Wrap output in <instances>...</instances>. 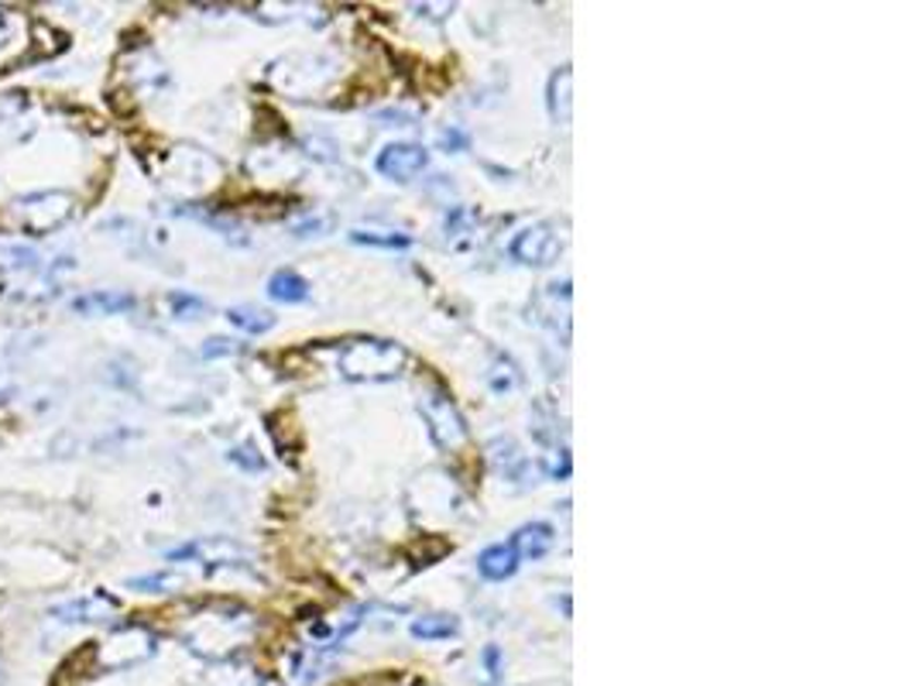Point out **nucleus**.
<instances>
[{
	"label": "nucleus",
	"mask_w": 916,
	"mask_h": 686,
	"mask_svg": "<svg viewBox=\"0 0 916 686\" xmlns=\"http://www.w3.org/2000/svg\"><path fill=\"white\" fill-rule=\"evenodd\" d=\"M406 361H409V353L398 344L378 340V337H358L340 347L337 368L347 382L382 385V382H395V377L402 374Z\"/></svg>",
	"instance_id": "obj_1"
},
{
	"label": "nucleus",
	"mask_w": 916,
	"mask_h": 686,
	"mask_svg": "<svg viewBox=\"0 0 916 686\" xmlns=\"http://www.w3.org/2000/svg\"><path fill=\"white\" fill-rule=\"evenodd\" d=\"M419 412L422 419H426V430H430V440L443 449V454H457V449L467 446V440H471V430H467V419L460 416L457 409V401L433 388L426 398L419 401Z\"/></svg>",
	"instance_id": "obj_2"
},
{
	"label": "nucleus",
	"mask_w": 916,
	"mask_h": 686,
	"mask_svg": "<svg viewBox=\"0 0 916 686\" xmlns=\"http://www.w3.org/2000/svg\"><path fill=\"white\" fill-rule=\"evenodd\" d=\"M14 217L21 230L32 238H45V233L59 230L69 217H73V196L69 193H28L14 200Z\"/></svg>",
	"instance_id": "obj_3"
},
{
	"label": "nucleus",
	"mask_w": 916,
	"mask_h": 686,
	"mask_svg": "<svg viewBox=\"0 0 916 686\" xmlns=\"http://www.w3.org/2000/svg\"><path fill=\"white\" fill-rule=\"evenodd\" d=\"M508 254H511L519 265L546 268V265H553L556 257H559V238L553 233L550 224H529V227H522V230L511 238Z\"/></svg>",
	"instance_id": "obj_4"
},
{
	"label": "nucleus",
	"mask_w": 916,
	"mask_h": 686,
	"mask_svg": "<svg viewBox=\"0 0 916 686\" xmlns=\"http://www.w3.org/2000/svg\"><path fill=\"white\" fill-rule=\"evenodd\" d=\"M374 165H378V172L385 179H395V182H412L415 176L426 172V165H430V152L422 148V145H412V141H395V145H385L378 152V158H374Z\"/></svg>",
	"instance_id": "obj_5"
},
{
	"label": "nucleus",
	"mask_w": 916,
	"mask_h": 686,
	"mask_svg": "<svg viewBox=\"0 0 916 686\" xmlns=\"http://www.w3.org/2000/svg\"><path fill=\"white\" fill-rule=\"evenodd\" d=\"M49 614L62 625H100V622H110L117 614V601L110 594H104V590H93V594H86V598H73L65 604H56Z\"/></svg>",
	"instance_id": "obj_6"
},
{
	"label": "nucleus",
	"mask_w": 916,
	"mask_h": 686,
	"mask_svg": "<svg viewBox=\"0 0 916 686\" xmlns=\"http://www.w3.org/2000/svg\"><path fill=\"white\" fill-rule=\"evenodd\" d=\"M244 550L238 546V542H230V539H220V535H209V539H196V542H185V546L172 550L169 559L172 563H182V559H196V563H206V566H224L230 559H241Z\"/></svg>",
	"instance_id": "obj_7"
},
{
	"label": "nucleus",
	"mask_w": 916,
	"mask_h": 686,
	"mask_svg": "<svg viewBox=\"0 0 916 686\" xmlns=\"http://www.w3.org/2000/svg\"><path fill=\"white\" fill-rule=\"evenodd\" d=\"M134 305H137V299L131 292H117V289H97V292L73 299V310L83 316H121V313H131Z\"/></svg>",
	"instance_id": "obj_8"
},
{
	"label": "nucleus",
	"mask_w": 916,
	"mask_h": 686,
	"mask_svg": "<svg viewBox=\"0 0 916 686\" xmlns=\"http://www.w3.org/2000/svg\"><path fill=\"white\" fill-rule=\"evenodd\" d=\"M508 542H511V550L519 553V559H543L553 550L556 529L550 522H529V526H522L519 532H515Z\"/></svg>",
	"instance_id": "obj_9"
},
{
	"label": "nucleus",
	"mask_w": 916,
	"mask_h": 686,
	"mask_svg": "<svg viewBox=\"0 0 916 686\" xmlns=\"http://www.w3.org/2000/svg\"><path fill=\"white\" fill-rule=\"evenodd\" d=\"M519 553L511 550V542H498V546H487L481 556H478V570L484 580H508L515 577V570H519Z\"/></svg>",
	"instance_id": "obj_10"
},
{
	"label": "nucleus",
	"mask_w": 916,
	"mask_h": 686,
	"mask_svg": "<svg viewBox=\"0 0 916 686\" xmlns=\"http://www.w3.org/2000/svg\"><path fill=\"white\" fill-rule=\"evenodd\" d=\"M268 299L286 302V305L305 302V299H310V281H305V278H302L299 272H292V268H278V272L268 278Z\"/></svg>",
	"instance_id": "obj_11"
},
{
	"label": "nucleus",
	"mask_w": 916,
	"mask_h": 686,
	"mask_svg": "<svg viewBox=\"0 0 916 686\" xmlns=\"http://www.w3.org/2000/svg\"><path fill=\"white\" fill-rule=\"evenodd\" d=\"M570 69L563 65L556 69V73L550 76V89H546V107H550V117H553V124H570Z\"/></svg>",
	"instance_id": "obj_12"
},
{
	"label": "nucleus",
	"mask_w": 916,
	"mask_h": 686,
	"mask_svg": "<svg viewBox=\"0 0 916 686\" xmlns=\"http://www.w3.org/2000/svg\"><path fill=\"white\" fill-rule=\"evenodd\" d=\"M227 320L251 337H262L275 326V316L268 310H257V305H233V310H227Z\"/></svg>",
	"instance_id": "obj_13"
},
{
	"label": "nucleus",
	"mask_w": 916,
	"mask_h": 686,
	"mask_svg": "<svg viewBox=\"0 0 916 686\" xmlns=\"http://www.w3.org/2000/svg\"><path fill=\"white\" fill-rule=\"evenodd\" d=\"M350 241L354 244H367V248H385V251H402L412 248L409 233H398V230H350Z\"/></svg>",
	"instance_id": "obj_14"
},
{
	"label": "nucleus",
	"mask_w": 916,
	"mask_h": 686,
	"mask_svg": "<svg viewBox=\"0 0 916 686\" xmlns=\"http://www.w3.org/2000/svg\"><path fill=\"white\" fill-rule=\"evenodd\" d=\"M337 686H433L426 683L422 676H412V673H402V670H395V673H367V676H354V679H343Z\"/></svg>",
	"instance_id": "obj_15"
},
{
	"label": "nucleus",
	"mask_w": 916,
	"mask_h": 686,
	"mask_svg": "<svg viewBox=\"0 0 916 686\" xmlns=\"http://www.w3.org/2000/svg\"><path fill=\"white\" fill-rule=\"evenodd\" d=\"M179 583H182L179 574H152V577H134V580H128V587L148 590V594H166V590H176Z\"/></svg>",
	"instance_id": "obj_16"
},
{
	"label": "nucleus",
	"mask_w": 916,
	"mask_h": 686,
	"mask_svg": "<svg viewBox=\"0 0 916 686\" xmlns=\"http://www.w3.org/2000/svg\"><path fill=\"white\" fill-rule=\"evenodd\" d=\"M450 631H457V622L443 618V614H430V618H419L412 625V635H419V638H439V635H450Z\"/></svg>",
	"instance_id": "obj_17"
},
{
	"label": "nucleus",
	"mask_w": 916,
	"mask_h": 686,
	"mask_svg": "<svg viewBox=\"0 0 916 686\" xmlns=\"http://www.w3.org/2000/svg\"><path fill=\"white\" fill-rule=\"evenodd\" d=\"M169 302H172V313H176L179 320H196V316L206 310V302H203V299H196V296H182V292L169 296Z\"/></svg>",
	"instance_id": "obj_18"
},
{
	"label": "nucleus",
	"mask_w": 916,
	"mask_h": 686,
	"mask_svg": "<svg viewBox=\"0 0 916 686\" xmlns=\"http://www.w3.org/2000/svg\"><path fill=\"white\" fill-rule=\"evenodd\" d=\"M227 460H230V464H238V467H244V470H251V474H254V470H262V467H265V460L254 454V446H238V449H230Z\"/></svg>",
	"instance_id": "obj_19"
},
{
	"label": "nucleus",
	"mask_w": 916,
	"mask_h": 686,
	"mask_svg": "<svg viewBox=\"0 0 916 686\" xmlns=\"http://www.w3.org/2000/svg\"><path fill=\"white\" fill-rule=\"evenodd\" d=\"M439 148H443V152H463V148H467V134L457 131V128L439 131Z\"/></svg>",
	"instance_id": "obj_20"
},
{
	"label": "nucleus",
	"mask_w": 916,
	"mask_h": 686,
	"mask_svg": "<svg viewBox=\"0 0 916 686\" xmlns=\"http://www.w3.org/2000/svg\"><path fill=\"white\" fill-rule=\"evenodd\" d=\"M227 353H238V347H233V340L214 337V340H206V344H203V358H227Z\"/></svg>",
	"instance_id": "obj_21"
},
{
	"label": "nucleus",
	"mask_w": 916,
	"mask_h": 686,
	"mask_svg": "<svg viewBox=\"0 0 916 686\" xmlns=\"http://www.w3.org/2000/svg\"><path fill=\"white\" fill-rule=\"evenodd\" d=\"M323 227H326V220H305V224L296 227V233H299V238H313V233L323 230Z\"/></svg>",
	"instance_id": "obj_22"
}]
</instances>
